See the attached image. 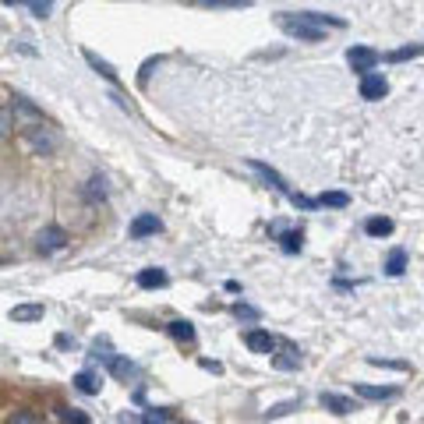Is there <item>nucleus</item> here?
Segmentation results:
<instances>
[{"instance_id":"nucleus-1","label":"nucleus","mask_w":424,"mask_h":424,"mask_svg":"<svg viewBox=\"0 0 424 424\" xmlns=\"http://www.w3.org/2000/svg\"><path fill=\"white\" fill-rule=\"evenodd\" d=\"M276 25L287 32V36H294V39H301V43H322L325 39V29L322 25H315V22H308L304 15H276Z\"/></svg>"},{"instance_id":"nucleus-2","label":"nucleus","mask_w":424,"mask_h":424,"mask_svg":"<svg viewBox=\"0 0 424 424\" xmlns=\"http://www.w3.org/2000/svg\"><path fill=\"white\" fill-rule=\"evenodd\" d=\"M22 138H25V145H29L36 156H50V152L61 145V138H57L50 127H43V124H32V127H29Z\"/></svg>"},{"instance_id":"nucleus-3","label":"nucleus","mask_w":424,"mask_h":424,"mask_svg":"<svg viewBox=\"0 0 424 424\" xmlns=\"http://www.w3.org/2000/svg\"><path fill=\"white\" fill-rule=\"evenodd\" d=\"M347 64H350L357 75H368V71H375V68L382 64V54L371 50V46H350V50H347Z\"/></svg>"},{"instance_id":"nucleus-4","label":"nucleus","mask_w":424,"mask_h":424,"mask_svg":"<svg viewBox=\"0 0 424 424\" xmlns=\"http://www.w3.org/2000/svg\"><path fill=\"white\" fill-rule=\"evenodd\" d=\"M385 96H389V82H385V75H378V71L361 75V99L378 103V99H385Z\"/></svg>"},{"instance_id":"nucleus-5","label":"nucleus","mask_w":424,"mask_h":424,"mask_svg":"<svg viewBox=\"0 0 424 424\" xmlns=\"http://www.w3.org/2000/svg\"><path fill=\"white\" fill-rule=\"evenodd\" d=\"M163 230V223H159V216L156 212H138V216L131 220V241H142V237H152V234H159Z\"/></svg>"},{"instance_id":"nucleus-6","label":"nucleus","mask_w":424,"mask_h":424,"mask_svg":"<svg viewBox=\"0 0 424 424\" xmlns=\"http://www.w3.org/2000/svg\"><path fill=\"white\" fill-rule=\"evenodd\" d=\"M248 166H251V170H255V173H258V177H262V180L273 187V191H280L283 198H290V194H294V191L287 187V180H283V177H280V173H276L269 163H262V159H248Z\"/></svg>"},{"instance_id":"nucleus-7","label":"nucleus","mask_w":424,"mask_h":424,"mask_svg":"<svg viewBox=\"0 0 424 424\" xmlns=\"http://www.w3.org/2000/svg\"><path fill=\"white\" fill-rule=\"evenodd\" d=\"M64 244H68V234H64L61 227H46V230L36 234V248H39L43 255H57Z\"/></svg>"},{"instance_id":"nucleus-8","label":"nucleus","mask_w":424,"mask_h":424,"mask_svg":"<svg viewBox=\"0 0 424 424\" xmlns=\"http://www.w3.org/2000/svg\"><path fill=\"white\" fill-rule=\"evenodd\" d=\"M244 343H248L251 354H273V350L280 347V339L269 336L266 329H248V332H244Z\"/></svg>"},{"instance_id":"nucleus-9","label":"nucleus","mask_w":424,"mask_h":424,"mask_svg":"<svg viewBox=\"0 0 424 424\" xmlns=\"http://www.w3.org/2000/svg\"><path fill=\"white\" fill-rule=\"evenodd\" d=\"M354 392H357L361 399H371V403H385V399H396V396H399L396 385H364V382H357Z\"/></svg>"},{"instance_id":"nucleus-10","label":"nucleus","mask_w":424,"mask_h":424,"mask_svg":"<svg viewBox=\"0 0 424 424\" xmlns=\"http://www.w3.org/2000/svg\"><path fill=\"white\" fill-rule=\"evenodd\" d=\"M273 237H280V248L287 255H297L304 248V234L301 230H283V223H273Z\"/></svg>"},{"instance_id":"nucleus-11","label":"nucleus","mask_w":424,"mask_h":424,"mask_svg":"<svg viewBox=\"0 0 424 424\" xmlns=\"http://www.w3.org/2000/svg\"><path fill=\"white\" fill-rule=\"evenodd\" d=\"M318 403L325 406V410H332L336 417H347V413H354L357 406H354V399L350 396H339V392H322L318 396Z\"/></svg>"},{"instance_id":"nucleus-12","label":"nucleus","mask_w":424,"mask_h":424,"mask_svg":"<svg viewBox=\"0 0 424 424\" xmlns=\"http://www.w3.org/2000/svg\"><path fill=\"white\" fill-rule=\"evenodd\" d=\"M273 364H276L280 371H294V368H301V350L290 347V343H283L280 354H273Z\"/></svg>"},{"instance_id":"nucleus-13","label":"nucleus","mask_w":424,"mask_h":424,"mask_svg":"<svg viewBox=\"0 0 424 424\" xmlns=\"http://www.w3.org/2000/svg\"><path fill=\"white\" fill-rule=\"evenodd\" d=\"M106 368H110V375H113V378H120V382H127V378H135V375H138V364H135V361H127V357H117V354L110 357V364H106Z\"/></svg>"},{"instance_id":"nucleus-14","label":"nucleus","mask_w":424,"mask_h":424,"mask_svg":"<svg viewBox=\"0 0 424 424\" xmlns=\"http://www.w3.org/2000/svg\"><path fill=\"white\" fill-rule=\"evenodd\" d=\"M166 332H170L177 343H194V325H191L187 318H173V322L166 325Z\"/></svg>"},{"instance_id":"nucleus-15","label":"nucleus","mask_w":424,"mask_h":424,"mask_svg":"<svg viewBox=\"0 0 424 424\" xmlns=\"http://www.w3.org/2000/svg\"><path fill=\"white\" fill-rule=\"evenodd\" d=\"M194 8H216V11H241L251 8V0H191Z\"/></svg>"},{"instance_id":"nucleus-16","label":"nucleus","mask_w":424,"mask_h":424,"mask_svg":"<svg viewBox=\"0 0 424 424\" xmlns=\"http://www.w3.org/2000/svg\"><path fill=\"white\" fill-rule=\"evenodd\" d=\"M364 234L368 237H389L392 234V220L389 216H371V220H364Z\"/></svg>"},{"instance_id":"nucleus-17","label":"nucleus","mask_w":424,"mask_h":424,"mask_svg":"<svg viewBox=\"0 0 424 424\" xmlns=\"http://www.w3.org/2000/svg\"><path fill=\"white\" fill-rule=\"evenodd\" d=\"M406 273V248H392L385 258V276H403Z\"/></svg>"},{"instance_id":"nucleus-18","label":"nucleus","mask_w":424,"mask_h":424,"mask_svg":"<svg viewBox=\"0 0 424 424\" xmlns=\"http://www.w3.org/2000/svg\"><path fill=\"white\" fill-rule=\"evenodd\" d=\"M138 287L142 290H159V287H166V273L163 269H142L138 273Z\"/></svg>"},{"instance_id":"nucleus-19","label":"nucleus","mask_w":424,"mask_h":424,"mask_svg":"<svg viewBox=\"0 0 424 424\" xmlns=\"http://www.w3.org/2000/svg\"><path fill=\"white\" fill-rule=\"evenodd\" d=\"M8 318L11 322H39L43 318V304H18V308H11Z\"/></svg>"},{"instance_id":"nucleus-20","label":"nucleus","mask_w":424,"mask_h":424,"mask_svg":"<svg viewBox=\"0 0 424 424\" xmlns=\"http://www.w3.org/2000/svg\"><path fill=\"white\" fill-rule=\"evenodd\" d=\"M420 54H424V43H410V46L389 50V54H385V61H389V64H403V61H413V57H420Z\"/></svg>"},{"instance_id":"nucleus-21","label":"nucleus","mask_w":424,"mask_h":424,"mask_svg":"<svg viewBox=\"0 0 424 424\" xmlns=\"http://www.w3.org/2000/svg\"><path fill=\"white\" fill-rule=\"evenodd\" d=\"M75 389L85 392V396H96V392L103 389V382H99L92 371H78V375H75Z\"/></svg>"},{"instance_id":"nucleus-22","label":"nucleus","mask_w":424,"mask_h":424,"mask_svg":"<svg viewBox=\"0 0 424 424\" xmlns=\"http://www.w3.org/2000/svg\"><path fill=\"white\" fill-rule=\"evenodd\" d=\"M308 22L322 25V29H347V18H336V15H318V11H304Z\"/></svg>"},{"instance_id":"nucleus-23","label":"nucleus","mask_w":424,"mask_h":424,"mask_svg":"<svg viewBox=\"0 0 424 424\" xmlns=\"http://www.w3.org/2000/svg\"><path fill=\"white\" fill-rule=\"evenodd\" d=\"M322 205H329V208H347L350 205V194L347 191H322L318 194V208Z\"/></svg>"},{"instance_id":"nucleus-24","label":"nucleus","mask_w":424,"mask_h":424,"mask_svg":"<svg viewBox=\"0 0 424 424\" xmlns=\"http://www.w3.org/2000/svg\"><path fill=\"white\" fill-rule=\"evenodd\" d=\"M57 413H61L64 424H92V417L85 410H78V406H57Z\"/></svg>"},{"instance_id":"nucleus-25","label":"nucleus","mask_w":424,"mask_h":424,"mask_svg":"<svg viewBox=\"0 0 424 424\" xmlns=\"http://www.w3.org/2000/svg\"><path fill=\"white\" fill-rule=\"evenodd\" d=\"M85 61H89V64H92V68H96V71H99V75H103L106 82H113V85H117V71H113V68H110V64H106L103 57H96L92 50H85Z\"/></svg>"},{"instance_id":"nucleus-26","label":"nucleus","mask_w":424,"mask_h":424,"mask_svg":"<svg viewBox=\"0 0 424 424\" xmlns=\"http://www.w3.org/2000/svg\"><path fill=\"white\" fill-rule=\"evenodd\" d=\"M301 406V399H287V403H276V406H269L266 413H262V420H276V417H283V413H290V410H297Z\"/></svg>"},{"instance_id":"nucleus-27","label":"nucleus","mask_w":424,"mask_h":424,"mask_svg":"<svg viewBox=\"0 0 424 424\" xmlns=\"http://www.w3.org/2000/svg\"><path fill=\"white\" fill-rule=\"evenodd\" d=\"M142 417H145V424H173V413L163 410V406H149Z\"/></svg>"},{"instance_id":"nucleus-28","label":"nucleus","mask_w":424,"mask_h":424,"mask_svg":"<svg viewBox=\"0 0 424 424\" xmlns=\"http://www.w3.org/2000/svg\"><path fill=\"white\" fill-rule=\"evenodd\" d=\"M103 184H106L103 177H92V180H89V187H85L89 201H103V194H106V187H103Z\"/></svg>"},{"instance_id":"nucleus-29","label":"nucleus","mask_w":424,"mask_h":424,"mask_svg":"<svg viewBox=\"0 0 424 424\" xmlns=\"http://www.w3.org/2000/svg\"><path fill=\"white\" fill-rule=\"evenodd\" d=\"M234 315H237L241 322H258V318H262V311L251 308V304H234Z\"/></svg>"},{"instance_id":"nucleus-30","label":"nucleus","mask_w":424,"mask_h":424,"mask_svg":"<svg viewBox=\"0 0 424 424\" xmlns=\"http://www.w3.org/2000/svg\"><path fill=\"white\" fill-rule=\"evenodd\" d=\"M25 4L32 8V15H36V18H46V15H50V8H54V0H25Z\"/></svg>"},{"instance_id":"nucleus-31","label":"nucleus","mask_w":424,"mask_h":424,"mask_svg":"<svg viewBox=\"0 0 424 424\" xmlns=\"http://www.w3.org/2000/svg\"><path fill=\"white\" fill-rule=\"evenodd\" d=\"M8 424H43V420H39L36 413H29V410H22V413H15V417H11Z\"/></svg>"},{"instance_id":"nucleus-32","label":"nucleus","mask_w":424,"mask_h":424,"mask_svg":"<svg viewBox=\"0 0 424 424\" xmlns=\"http://www.w3.org/2000/svg\"><path fill=\"white\" fill-rule=\"evenodd\" d=\"M117 424H145V417H138V413H131V410H124V413L117 417Z\"/></svg>"},{"instance_id":"nucleus-33","label":"nucleus","mask_w":424,"mask_h":424,"mask_svg":"<svg viewBox=\"0 0 424 424\" xmlns=\"http://www.w3.org/2000/svg\"><path fill=\"white\" fill-rule=\"evenodd\" d=\"M201 368H205V371H216V375H220V371H223V368H220V364H216V361H201Z\"/></svg>"},{"instance_id":"nucleus-34","label":"nucleus","mask_w":424,"mask_h":424,"mask_svg":"<svg viewBox=\"0 0 424 424\" xmlns=\"http://www.w3.org/2000/svg\"><path fill=\"white\" fill-rule=\"evenodd\" d=\"M4 4H8V8H11V4H22V0H4Z\"/></svg>"}]
</instances>
